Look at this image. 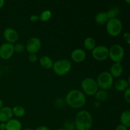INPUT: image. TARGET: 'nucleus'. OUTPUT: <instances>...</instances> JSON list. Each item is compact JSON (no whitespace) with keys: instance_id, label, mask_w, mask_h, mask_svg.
<instances>
[{"instance_id":"0eeeda50","label":"nucleus","mask_w":130,"mask_h":130,"mask_svg":"<svg viewBox=\"0 0 130 130\" xmlns=\"http://www.w3.org/2000/svg\"><path fill=\"white\" fill-rule=\"evenodd\" d=\"M124 49L119 44H112L109 48V58L114 63H121L124 57Z\"/></svg>"},{"instance_id":"4be33fe9","label":"nucleus","mask_w":130,"mask_h":130,"mask_svg":"<svg viewBox=\"0 0 130 130\" xmlns=\"http://www.w3.org/2000/svg\"><path fill=\"white\" fill-rule=\"evenodd\" d=\"M94 96H95V99L98 102H103L106 101L108 99V98H109V93H108V91L107 90H100V89H99L96 91V93L94 95Z\"/></svg>"},{"instance_id":"a878e982","label":"nucleus","mask_w":130,"mask_h":130,"mask_svg":"<svg viewBox=\"0 0 130 130\" xmlns=\"http://www.w3.org/2000/svg\"><path fill=\"white\" fill-rule=\"evenodd\" d=\"M63 129L65 130H74L76 129L75 124L73 121H67L65 122L63 124Z\"/></svg>"},{"instance_id":"c756f323","label":"nucleus","mask_w":130,"mask_h":130,"mask_svg":"<svg viewBox=\"0 0 130 130\" xmlns=\"http://www.w3.org/2000/svg\"><path fill=\"white\" fill-rule=\"evenodd\" d=\"M29 20L32 22H37L38 21H39V15H32L31 16L29 17Z\"/></svg>"},{"instance_id":"6e6552de","label":"nucleus","mask_w":130,"mask_h":130,"mask_svg":"<svg viewBox=\"0 0 130 130\" xmlns=\"http://www.w3.org/2000/svg\"><path fill=\"white\" fill-rule=\"evenodd\" d=\"M91 52L93 58L98 62H103L109 58V48L105 45H96Z\"/></svg>"},{"instance_id":"412c9836","label":"nucleus","mask_w":130,"mask_h":130,"mask_svg":"<svg viewBox=\"0 0 130 130\" xmlns=\"http://www.w3.org/2000/svg\"><path fill=\"white\" fill-rule=\"evenodd\" d=\"M121 124H123L127 128L130 127V110H125L121 114Z\"/></svg>"},{"instance_id":"2eb2a0df","label":"nucleus","mask_w":130,"mask_h":130,"mask_svg":"<svg viewBox=\"0 0 130 130\" xmlns=\"http://www.w3.org/2000/svg\"><path fill=\"white\" fill-rule=\"evenodd\" d=\"M6 130H22V124L17 118H11L6 123Z\"/></svg>"},{"instance_id":"ddd939ff","label":"nucleus","mask_w":130,"mask_h":130,"mask_svg":"<svg viewBox=\"0 0 130 130\" xmlns=\"http://www.w3.org/2000/svg\"><path fill=\"white\" fill-rule=\"evenodd\" d=\"M12 109L8 106H3L0 109V123H7L13 118Z\"/></svg>"},{"instance_id":"39448f33","label":"nucleus","mask_w":130,"mask_h":130,"mask_svg":"<svg viewBox=\"0 0 130 130\" xmlns=\"http://www.w3.org/2000/svg\"><path fill=\"white\" fill-rule=\"evenodd\" d=\"M114 79L109 71L101 72L96 79L99 88L107 91L109 90L114 85Z\"/></svg>"},{"instance_id":"4468645a","label":"nucleus","mask_w":130,"mask_h":130,"mask_svg":"<svg viewBox=\"0 0 130 130\" xmlns=\"http://www.w3.org/2000/svg\"><path fill=\"white\" fill-rule=\"evenodd\" d=\"M109 72L114 78H119L123 73V67L121 63H113Z\"/></svg>"},{"instance_id":"2f4dec72","label":"nucleus","mask_w":130,"mask_h":130,"mask_svg":"<svg viewBox=\"0 0 130 130\" xmlns=\"http://www.w3.org/2000/svg\"><path fill=\"white\" fill-rule=\"evenodd\" d=\"M34 130H51L50 129V128L47 126H44V125H42V126H39L37 127Z\"/></svg>"},{"instance_id":"473e14b6","label":"nucleus","mask_w":130,"mask_h":130,"mask_svg":"<svg viewBox=\"0 0 130 130\" xmlns=\"http://www.w3.org/2000/svg\"><path fill=\"white\" fill-rule=\"evenodd\" d=\"M0 130H6V123H0Z\"/></svg>"},{"instance_id":"4c0bfd02","label":"nucleus","mask_w":130,"mask_h":130,"mask_svg":"<svg viewBox=\"0 0 130 130\" xmlns=\"http://www.w3.org/2000/svg\"><path fill=\"white\" fill-rule=\"evenodd\" d=\"M125 1V2L126 3L129 4V5H130V0H124Z\"/></svg>"},{"instance_id":"6ab92c4d","label":"nucleus","mask_w":130,"mask_h":130,"mask_svg":"<svg viewBox=\"0 0 130 130\" xmlns=\"http://www.w3.org/2000/svg\"><path fill=\"white\" fill-rule=\"evenodd\" d=\"M96 41L92 37H87L83 41L84 48L88 52H91L96 47Z\"/></svg>"},{"instance_id":"f3484780","label":"nucleus","mask_w":130,"mask_h":130,"mask_svg":"<svg viewBox=\"0 0 130 130\" xmlns=\"http://www.w3.org/2000/svg\"><path fill=\"white\" fill-rule=\"evenodd\" d=\"M114 86L116 90L119 92H124L129 86L128 80L121 78L118 79L115 83H114Z\"/></svg>"},{"instance_id":"393cba45","label":"nucleus","mask_w":130,"mask_h":130,"mask_svg":"<svg viewBox=\"0 0 130 130\" xmlns=\"http://www.w3.org/2000/svg\"><path fill=\"white\" fill-rule=\"evenodd\" d=\"M14 50H15V53L21 54L24 53V51L25 50V45L21 43H15L14 44Z\"/></svg>"},{"instance_id":"20e7f679","label":"nucleus","mask_w":130,"mask_h":130,"mask_svg":"<svg viewBox=\"0 0 130 130\" xmlns=\"http://www.w3.org/2000/svg\"><path fill=\"white\" fill-rule=\"evenodd\" d=\"M81 91L86 96H93L99 90L97 83L93 77H85L81 81Z\"/></svg>"},{"instance_id":"7c9ffc66","label":"nucleus","mask_w":130,"mask_h":130,"mask_svg":"<svg viewBox=\"0 0 130 130\" xmlns=\"http://www.w3.org/2000/svg\"><path fill=\"white\" fill-rule=\"evenodd\" d=\"M115 130H128V128L122 124H119L116 127Z\"/></svg>"},{"instance_id":"7ed1b4c3","label":"nucleus","mask_w":130,"mask_h":130,"mask_svg":"<svg viewBox=\"0 0 130 130\" xmlns=\"http://www.w3.org/2000/svg\"><path fill=\"white\" fill-rule=\"evenodd\" d=\"M52 69L57 76H64L71 71L72 63L67 58H61L55 61Z\"/></svg>"},{"instance_id":"a19ab883","label":"nucleus","mask_w":130,"mask_h":130,"mask_svg":"<svg viewBox=\"0 0 130 130\" xmlns=\"http://www.w3.org/2000/svg\"><path fill=\"white\" fill-rule=\"evenodd\" d=\"M74 130H77V129H74Z\"/></svg>"},{"instance_id":"cd10ccee","label":"nucleus","mask_w":130,"mask_h":130,"mask_svg":"<svg viewBox=\"0 0 130 130\" xmlns=\"http://www.w3.org/2000/svg\"><path fill=\"white\" fill-rule=\"evenodd\" d=\"M27 60L30 63H36L38 60V57L37 54H29L27 57Z\"/></svg>"},{"instance_id":"bb28decb","label":"nucleus","mask_w":130,"mask_h":130,"mask_svg":"<svg viewBox=\"0 0 130 130\" xmlns=\"http://www.w3.org/2000/svg\"><path fill=\"white\" fill-rule=\"evenodd\" d=\"M123 93H124L123 96H124V100L126 102L130 104V86H129Z\"/></svg>"},{"instance_id":"c85d7f7f","label":"nucleus","mask_w":130,"mask_h":130,"mask_svg":"<svg viewBox=\"0 0 130 130\" xmlns=\"http://www.w3.org/2000/svg\"><path fill=\"white\" fill-rule=\"evenodd\" d=\"M123 39L127 44L130 45V32H126L123 34Z\"/></svg>"},{"instance_id":"72a5a7b5","label":"nucleus","mask_w":130,"mask_h":130,"mask_svg":"<svg viewBox=\"0 0 130 130\" xmlns=\"http://www.w3.org/2000/svg\"><path fill=\"white\" fill-rule=\"evenodd\" d=\"M5 5V0H0V9L2 8Z\"/></svg>"},{"instance_id":"e433bc0d","label":"nucleus","mask_w":130,"mask_h":130,"mask_svg":"<svg viewBox=\"0 0 130 130\" xmlns=\"http://www.w3.org/2000/svg\"><path fill=\"white\" fill-rule=\"evenodd\" d=\"M23 130H34V129H32V128H25V129H23Z\"/></svg>"},{"instance_id":"f257e3e1","label":"nucleus","mask_w":130,"mask_h":130,"mask_svg":"<svg viewBox=\"0 0 130 130\" xmlns=\"http://www.w3.org/2000/svg\"><path fill=\"white\" fill-rule=\"evenodd\" d=\"M65 102L72 109H81L86 105V96L81 90L72 89L67 93L65 96Z\"/></svg>"},{"instance_id":"1a4fd4ad","label":"nucleus","mask_w":130,"mask_h":130,"mask_svg":"<svg viewBox=\"0 0 130 130\" xmlns=\"http://www.w3.org/2000/svg\"><path fill=\"white\" fill-rule=\"evenodd\" d=\"M25 45V50L29 54H37L41 48L42 42L38 37H32L27 41Z\"/></svg>"},{"instance_id":"f704fd0d","label":"nucleus","mask_w":130,"mask_h":130,"mask_svg":"<svg viewBox=\"0 0 130 130\" xmlns=\"http://www.w3.org/2000/svg\"><path fill=\"white\" fill-rule=\"evenodd\" d=\"M4 106V103H3V101L2 99L0 98V109H1V107H3Z\"/></svg>"},{"instance_id":"b1692460","label":"nucleus","mask_w":130,"mask_h":130,"mask_svg":"<svg viewBox=\"0 0 130 130\" xmlns=\"http://www.w3.org/2000/svg\"><path fill=\"white\" fill-rule=\"evenodd\" d=\"M119 13H120L119 9L117 7H114L110 9L108 11H107V15L109 19L110 20V19L117 18L116 17L119 15Z\"/></svg>"},{"instance_id":"f8f14e48","label":"nucleus","mask_w":130,"mask_h":130,"mask_svg":"<svg viewBox=\"0 0 130 130\" xmlns=\"http://www.w3.org/2000/svg\"><path fill=\"white\" fill-rule=\"evenodd\" d=\"M87 55L85 50L82 48H76L71 53V58L76 63H82L86 60Z\"/></svg>"},{"instance_id":"ea45409f","label":"nucleus","mask_w":130,"mask_h":130,"mask_svg":"<svg viewBox=\"0 0 130 130\" xmlns=\"http://www.w3.org/2000/svg\"><path fill=\"white\" fill-rule=\"evenodd\" d=\"M55 130H65L63 128H58V129H55Z\"/></svg>"},{"instance_id":"dca6fc26","label":"nucleus","mask_w":130,"mask_h":130,"mask_svg":"<svg viewBox=\"0 0 130 130\" xmlns=\"http://www.w3.org/2000/svg\"><path fill=\"white\" fill-rule=\"evenodd\" d=\"M54 62L51 57L48 55H43L40 57L39 60V66L44 69H52Z\"/></svg>"},{"instance_id":"9b49d317","label":"nucleus","mask_w":130,"mask_h":130,"mask_svg":"<svg viewBox=\"0 0 130 130\" xmlns=\"http://www.w3.org/2000/svg\"><path fill=\"white\" fill-rule=\"evenodd\" d=\"M3 36L6 42L15 44L19 39V34L17 30L13 27H6L4 29Z\"/></svg>"},{"instance_id":"aec40b11","label":"nucleus","mask_w":130,"mask_h":130,"mask_svg":"<svg viewBox=\"0 0 130 130\" xmlns=\"http://www.w3.org/2000/svg\"><path fill=\"white\" fill-rule=\"evenodd\" d=\"M12 109V112L13 116L16 118H23L25 115V109L23 106L20 105H15Z\"/></svg>"},{"instance_id":"a211bd4d","label":"nucleus","mask_w":130,"mask_h":130,"mask_svg":"<svg viewBox=\"0 0 130 130\" xmlns=\"http://www.w3.org/2000/svg\"><path fill=\"white\" fill-rule=\"evenodd\" d=\"M109 20V19L108 18L107 15V12H105V11H100V12L96 13V15H95V22L99 25H106Z\"/></svg>"},{"instance_id":"5701e85b","label":"nucleus","mask_w":130,"mask_h":130,"mask_svg":"<svg viewBox=\"0 0 130 130\" xmlns=\"http://www.w3.org/2000/svg\"><path fill=\"white\" fill-rule=\"evenodd\" d=\"M52 17V11L49 10H45L42 11L40 15H39V19L40 21L43 22H46L50 20Z\"/></svg>"},{"instance_id":"423d86ee","label":"nucleus","mask_w":130,"mask_h":130,"mask_svg":"<svg viewBox=\"0 0 130 130\" xmlns=\"http://www.w3.org/2000/svg\"><path fill=\"white\" fill-rule=\"evenodd\" d=\"M105 26L107 34L113 38L119 36L123 30V23L118 18L109 20Z\"/></svg>"},{"instance_id":"c9c22d12","label":"nucleus","mask_w":130,"mask_h":130,"mask_svg":"<svg viewBox=\"0 0 130 130\" xmlns=\"http://www.w3.org/2000/svg\"><path fill=\"white\" fill-rule=\"evenodd\" d=\"M127 80H128V84H129V86H130V74H129V77H128V79Z\"/></svg>"},{"instance_id":"58836bf2","label":"nucleus","mask_w":130,"mask_h":130,"mask_svg":"<svg viewBox=\"0 0 130 130\" xmlns=\"http://www.w3.org/2000/svg\"><path fill=\"white\" fill-rule=\"evenodd\" d=\"M1 74H2V71H1V68H0V78H1Z\"/></svg>"},{"instance_id":"f03ea898","label":"nucleus","mask_w":130,"mask_h":130,"mask_svg":"<svg viewBox=\"0 0 130 130\" xmlns=\"http://www.w3.org/2000/svg\"><path fill=\"white\" fill-rule=\"evenodd\" d=\"M93 119L91 113L86 110L77 112L74 118L75 128L77 130H90L93 125Z\"/></svg>"},{"instance_id":"9d476101","label":"nucleus","mask_w":130,"mask_h":130,"mask_svg":"<svg viewBox=\"0 0 130 130\" xmlns=\"http://www.w3.org/2000/svg\"><path fill=\"white\" fill-rule=\"evenodd\" d=\"M15 53L14 44L5 42L0 45V58L3 60H10Z\"/></svg>"}]
</instances>
